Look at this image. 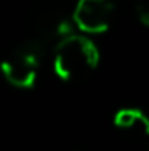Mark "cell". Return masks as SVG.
<instances>
[{
  "instance_id": "obj_1",
  "label": "cell",
  "mask_w": 149,
  "mask_h": 151,
  "mask_svg": "<svg viewBox=\"0 0 149 151\" xmlns=\"http://www.w3.org/2000/svg\"><path fill=\"white\" fill-rule=\"evenodd\" d=\"M98 51L84 35H65L54 49V70L62 79H75L95 69Z\"/></svg>"
},
{
  "instance_id": "obj_2",
  "label": "cell",
  "mask_w": 149,
  "mask_h": 151,
  "mask_svg": "<svg viewBox=\"0 0 149 151\" xmlns=\"http://www.w3.org/2000/svg\"><path fill=\"white\" fill-rule=\"evenodd\" d=\"M42 51H44V44L37 39L19 46L2 63V72L5 79L18 88L32 86L37 77V67Z\"/></svg>"
},
{
  "instance_id": "obj_3",
  "label": "cell",
  "mask_w": 149,
  "mask_h": 151,
  "mask_svg": "<svg viewBox=\"0 0 149 151\" xmlns=\"http://www.w3.org/2000/svg\"><path fill=\"white\" fill-rule=\"evenodd\" d=\"M72 18L81 32L102 34L111 23L112 4L109 0H77Z\"/></svg>"
},
{
  "instance_id": "obj_4",
  "label": "cell",
  "mask_w": 149,
  "mask_h": 151,
  "mask_svg": "<svg viewBox=\"0 0 149 151\" xmlns=\"http://www.w3.org/2000/svg\"><path fill=\"white\" fill-rule=\"evenodd\" d=\"M114 125L135 137H146L149 134L148 116L139 109H121L114 116Z\"/></svg>"
}]
</instances>
